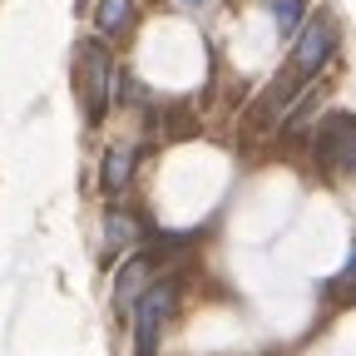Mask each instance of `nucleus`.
<instances>
[{"label":"nucleus","mask_w":356,"mask_h":356,"mask_svg":"<svg viewBox=\"0 0 356 356\" xmlns=\"http://www.w3.org/2000/svg\"><path fill=\"white\" fill-rule=\"evenodd\" d=\"M109 89H114V60L104 50V40H79V55H74V95L84 99L89 124L104 119Z\"/></svg>","instance_id":"1"},{"label":"nucleus","mask_w":356,"mask_h":356,"mask_svg":"<svg viewBox=\"0 0 356 356\" xmlns=\"http://www.w3.org/2000/svg\"><path fill=\"white\" fill-rule=\"evenodd\" d=\"M173 302H178V282H154L139 302H134V332H139V356L159 351V332L173 317Z\"/></svg>","instance_id":"2"},{"label":"nucleus","mask_w":356,"mask_h":356,"mask_svg":"<svg viewBox=\"0 0 356 356\" xmlns=\"http://www.w3.org/2000/svg\"><path fill=\"white\" fill-rule=\"evenodd\" d=\"M327 55H332V25L317 20V25L302 30V44H297V55H292V74H297V79L317 74V70L327 65Z\"/></svg>","instance_id":"3"},{"label":"nucleus","mask_w":356,"mask_h":356,"mask_svg":"<svg viewBox=\"0 0 356 356\" xmlns=\"http://www.w3.org/2000/svg\"><path fill=\"white\" fill-rule=\"evenodd\" d=\"M317 154L327 163H341V168H356V119H327L322 139H317Z\"/></svg>","instance_id":"4"},{"label":"nucleus","mask_w":356,"mask_h":356,"mask_svg":"<svg viewBox=\"0 0 356 356\" xmlns=\"http://www.w3.org/2000/svg\"><path fill=\"white\" fill-rule=\"evenodd\" d=\"M149 273H154V262H149V257H129V262L119 267V287H114L119 312H134V302L149 292Z\"/></svg>","instance_id":"5"},{"label":"nucleus","mask_w":356,"mask_h":356,"mask_svg":"<svg viewBox=\"0 0 356 356\" xmlns=\"http://www.w3.org/2000/svg\"><path fill=\"white\" fill-rule=\"evenodd\" d=\"M139 218H134V213H109L104 218V238H109V248H134V243H139Z\"/></svg>","instance_id":"6"},{"label":"nucleus","mask_w":356,"mask_h":356,"mask_svg":"<svg viewBox=\"0 0 356 356\" xmlns=\"http://www.w3.org/2000/svg\"><path fill=\"white\" fill-rule=\"evenodd\" d=\"M129 173H134V149H109V159H104V193H119L129 184Z\"/></svg>","instance_id":"7"},{"label":"nucleus","mask_w":356,"mask_h":356,"mask_svg":"<svg viewBox=\"0 0 356 356\" xmlns=\"http://www.w3.org/2000/svg\"><path fill=\"white\" fill-rule=\"evenodd\" d=\"M134 20V0H104L99 6V30H124Z\"/></svg>","instance_id":"8"},{"label":"nucleus","mask_w":356,"mask_h":356,"mask_svg":"<svg viewBox=\"0 0 356 356\" xmlns=\"http://www.w3.org/2000/svg\"><path fill=\"white\" fill-rule=\"evenodd\" d=\"M297 15H302V0H273V20H277V30H292Z\"/></svg>","instance_id":"9"},{"label":"nucleus","mask_w":356,"mask_h":356,"mask_svg":"<svg viewBox=\"0 0 356 356\" xmlns=\"http://www.w3.org/2000/svg\"><path fill=\"white\" fill-rule=\"evenodd\" d=\"M337 292H341V297H356V248H351V257H346V267H341V277H337Z\"/></svg>","instance_id":"10"},{"label":"nucleus","mask_w":356,"mask_h":356,"mask_svg":"<svg viewBox=\"0 0 356 356\" xmlns=\"http://www.w3.org/2000/svg\"><path fill=\"white\" fill-rule=\"evenodd\" d=\"M178 6H203V0H178Z\"/></svg>","instance_id":"11"}]
</instances>
